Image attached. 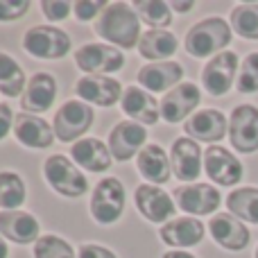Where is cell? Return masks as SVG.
Instances as JSON below:
<instances>
[{
  "mask_svg": "<svg viewBox=\"0 0 258 258\" xmlns=\"http://www.w3.org/2000/svg\"><path fill=\"white\" fill-rule=\"evenodd\" d=\"M23 48L36 59H61L71 50V36L59 27L36 25L25 32Z\"/></svg>",
  "mask_w": 258,
  "mask_h": 258,
  "instance_id": "3",
  "label": "cell"
},
{
  "mask_svg": "<svg viewBox=\"0 0 258 258\" xmlns=\"http://www.w3.org/2000/svg\"><path fill=\"white\" fill-rule=\"evenodd\" d=\"M41 9H43V14H45L48 21H63V18H68L73 5L71 3H54V0H43V3H41Z\"/></svg>",
  "mask_w": 258,
  "mask_h": 258,
  "instance_id": "36",
  "label": "cell"
},
{
  "mask_svg": "<svg viewBox=\"0 0 258 258\" xmlns=\"http://www.w3.org/2000/svg\"><path fill=\"white\" fill-rule=\"evenodd\" d=\"M120 107L132 120H138V125H154L159 120L161 107L156 104V100L152 98L147 91H143L141 86H127L122 91Z\"/></svg>",
  "mask_w": 258,
  "mask_h": 258,
  "instance_id": "22",
  "label": "cell"
},
{
  "mask_svg": "<svg viewBox=\"0 0 258 258\" xmlns=\"http://www.w3.org/2000/svg\"><path fill=\"white\" fill-rule=\"evenodd\" d=\"M204 238V224L195 218L170 220L161 229V240L170 247H192Z\"/></svg>",
  "mask_w": 258,
  "mask_h": 258,
  "instance_id": "26",
  "label": "cell"
},
{
  "mask_svg": "<svg viewBox=\"0 0 258 258\" xmlns=\"http://www.w3.org/2000/svg\"><path fill=\"white\" fill-rule=\"evenodd\" d=\"M231 30L242 39L258 41V3H242L233 7Z\"/></svg>",
  "mask_w": 258,
  "mask_h": 258,
  "instance_id": "30",
  "label": "cell"
},
{
  "mask_svg": "<svg viewBox=\"0 0 258 258\" xmlns=\"http://www.w3.org/2000/svg\"><path fill=\"white\" fill-rule=\"evenodd\" d=\"M229 43H231V25L220 16H211L195 23L186 34V50L195 59L224 52L222 48H227Z\"/></svg>",
  "mask_w": 258,
  "mask_h": 258,
  "instance_id": "2",
  "label": "cell"
},
{
  "mask_svg": "<svg viewBox=\"0 0 258 258\" xmlns=\"http://www.w3.org/2000/svg\"><path fill=\"white\" fill-rule=\"evenodd\" d=\"M43 174L45 181L63 197H82L86 192V188H89L86 177L63 154L50 156L43 165Z\"/></svg>",
  "mask_w": 258,
  "mask_h": 258,
  "instance_id": "4",
  "label": "cell"
},
{
  "mask_svg": "<svg viewBox=\"0 0 258 258\" xmlns=\"http://www.w3.org/2000/svg\"><path fill=\"white\" fill-rule=\"evenodd\" d=\"M14 127V116H12V109L7 104H0V141L9 134V129Z\"/></svg>",
  "mask_w": 258,
  "mask_h": 258,
  "instance_id": "39",
  "label": "cell"
},
{
  "mask_svg": "<svg viewBox=\"0 0 258 258\" xmlns=\"http://www.w3.org/2000/svg\"><path fill=\"white\" fill-rule=\"evenodd\" d=\"M145 138H147V134L143 125H138L134 120L118 122L111 129V134H109V152H111L113 159L129 161L132 156H138V152L145 147L143 145Z\"/></svg>",
  "mask_w": 258,
  "mask_h": 258,
  "instance_id": "13",
  "label": "cell"
},
{
  "mask_svg": "<svg viewBox=\"0 0 258 258\" xmlns=\"http://www.w3.org/2000/svg\"><path fill=\"white\" fill-rule=\"evenodd\" d=\"M14 134L25 147H34V150H45L54 143V129H50L45 120L25 111L14 116Z\"/></svg>",
  "mask_w": 258,
  "mask_h": 258,
  "instance_id": "20",
  "label": "cell"
},
{
  "mask_svg": "<svg viewBox=\"0 0 258 258\" xmlns=\"http://www.w3.org/2000/svg\"><path fill=\"white\" fill-rule=\"evenodd\" d=\"M75 63L89 75H107L122 68L125 57L118 48L104 43H84L75 52Z\"/></svg>",
  "mask_w": 258,
  "mask_h": 258,
  "instance_id": "9",
  "label": "cell"
},
{
  "mask_svg": "<svg viewBox=\"0 0 258 258\" xmlns=\"http://www.w3.org/2000/svg\"><path fill=\"white\" fill-rule=\"evenodd\" d=\"M204 170L218 186H236L245 172L240 161L220 145H211L204 152Z\"/></svg>",
  "mask_w": 258,
  "mask_h": 258,
  "instance_id": "10",
  "label": "cell"
},
{
  "mask_svg": "<svg viewBox=\"0 0 258 258\" xmlns=\"http://www.w3.org/2000/svg\"><path fill=\"white\" fill-rule=\"evenodd\" d=\"M134 202H136L138 211L143 218H147L150 222H165L168 218H172L174 213V202L165 190H161L154 183H143L134 192Z\"/></svg>",
  "mask_w": 258,
  "mask_h": 258,
  "instance_id": "14",
  "label": "cell"
},
{
  "mask_svg": "<svg viewBox=\"0 0 258 258\" xmlns=\"http://www.w3.org/2000/svg\"><path fill=\"white\" fill-rule=\"evenodd\" d=\"M71 156L77 165L89 172H104L111 168V152L98 138H82L71 147Z\"/></svg>",
  "mask_w": 258,
  "mask_h": 258,
  "instance_id": "25",
  "label": "cell"
},
{
  "mask_svg": "<svg viewBox=\"0 0 258 258\" xmlns=\"http://www.w3.org/2000/svg\"><path fill=\"white\" fill-rule=\"evenodd\" d=\"M183 77V68L177 61H161L150 63L138 71V84L141 89H147L150 93H161L168 91L170 86H179Z\"/></svg>",
  "mask_w": 258,
  "mask_h": 258,
  "instance_id": "21",
  "label": "cell"
},
{
  "mask_svg": "<svg viewBox=\"0 0 258 258\" xmlns=\"http://www.w3.org/2000/svg\"><path fill=\"white\" fill-rule=\"evenodd\" d=\"M229 141L240 154H251L258 150V107L240 104L229 118Z\"/></svg>",
  "mask_w": 258,
  "mask_h": 258,
  "instance_id": "6",
  "label": "cell"
},
{
  "mask_svg": "<svg viewBox=\"0 0 258 258\" xmlns=\"http://www.w3.org/2000/svg\"><path fill=\"white\" fill-rule=\"evenodd\" d=\"M107 7H109V5L104 3V0H98V3H84V0H80V3H73L75 16L80 18V21H91V18H95V14L104 12Z\"/></svg>",
  "mask_w": 258,
  "mask_h": 258,
  "instance_id": "37",
  "label": "cell"
},
{
  "mask_svg": "<svg viewBox=\"0 0 258 258\" xmlns=\"http://www.w3.org/2000/svg\"><path fill=\"white\" fill-rule=\"evenodd\" d=\"M163 258H195L192 254H188V251H168V254H163Z\"/></svg>",
  "mask_w": 258,
  "mask_h": 258,
  "instance_id": "41",
  "label": "cell"
},
{
  "mask_svg": "<svg viewBox=\"0 0 258 258\" xmlns=\"http://www.w3.org/2000/svg\"><path fill=\"white\" fill-rule=\"evenodd\" d=\"M125 211V188L118 179L109 177L95 186L91 197V215L100 224H113Z\"/></svg>",
  "mask_w": 258,
  "mask_h": 258,
  "instance_id": "5",
  "label": "cell"
},
{
  "mask_svg": "<svg viewBox=\"0 0 258 258\" xmlns=\"http://www.w3.org/2000/svg\"><path fill=\"white\" fill-rule=\"evenodd\" d=\"M7 254H9V249H7V245H5V240L0 238V258H7Z\"/></svg>",
  "mask_w": 258,
  "mask_h": 258,
  "instance_id": "42",
  "label": "cell"
},
{
  "mask_svg": "<svg viewBox=\"0 0 258 258\" xmlns=\"http://www.w3.org/2000/svg\"><path fill=\"white\" fill-rule=\"evenodd\" d=\"M25 73L23 68L14 61L9 54L0 52V93L7 98H16V95L25 93Z\"/></svg>",
  "mask_w": 258,
  "mask_h": 258,
  "instance_id": "29",
  "label": "cell"
},
{
  "mask_svg": "<svg viewBox=\"0 0 258 258\" xmlns=\"http://www.w3.org/2000/svg\"><path fill=\"white\" fill-rule=\"evenodd\" d=\"M170 7H172V9H177L179 14H188V12H190V9H192V3H172V5H170Z\"/></svg>",
  "mask_w": 258,
  "mask_h": 258,
  "instance_id": "40",
  "label": "cell"
},
{
  "mask_svg": "<svg viewBox=\"0 0 258 258\" xmlns=\"http://www.w3.org/2000/svg\"><path fill=\"white\" fill-rule=\"evenodd\" d=\"M170 168L181 181H195L202 172V150L192 138H177L170 150Z\"/></svg>",
  "mask_w": 258,
  "mask_h": 258,
  "instance_id": "16",
  "label": "cell"
},
{
  "mask_svg": "<svg viewBox=\"0 0 258 258\" xmlns=\"http://www.w3.org/2000/svg\"><path fill=\"white\" fill-rule=\"evenodd\" d=\"M54 95H57V82H54V77L48 75V73H36L27 82L21 104L25 109V113L34 116V113L48 111L50 104L54 102Z\"/></svg>",
  "mask_w": 258,
  "mask_h": 258,
  "instance_id": "19",
  "label": "cell"
},
{
  "mask_svg": "<svg viewBox=\"0 0 258 258\" xmlns=\"http://www.w3.org/2000/svg\"><path fill=\"white\" fill-rule=\"evenodd\" d=\"M30 9V3L27 0H0V21H16V18H23Z\"/></svg>",
  "mask_w": 258,
  "mask_h": 258,
  "instance_id": "35",
  "label": "cell"
},
{
  "mask_svg": "<svg viewBox=\"0 0 258 258\" xmlns=\"http://www.w3.org/2000/svg\"><path fill=\"white\" fill-rule=\"evenodd\" d=\"M25 202V183L16 172H0V209L16 211Z\"/></svg>",
  "mask_w": 258,
  "mask_h": 258,
  "instance_id": "32",
  "label": "cell"
},
{
  "mask_svg": "<svg viewBox=\"0 0 258 258\" xmlns=\"http://www.w3.org/2000/svg\"><path fill=\"white\" fill-rule=\"evenodd\" d=\"M136 168L147 181H152L154 186H163V183L170 181V174H172V168H170V156L163 152L161 145H145L136 156Z\"/></svg>",
  "mask_w": 258,
  "mask_h": 258,
  "instance_id": "24",
  "label": "cell"
},
{
  "mask_svg": "<svg viewBox=\"0 0 258 258\" xmlns=\"http://www.w3.org/2000/svg\"><path fill=\"white\" fill-rule=\"evenodd\" d=\"M0 236L18 245L39 240V222L25 211H3L0 213Z\"/></svg>",
  "mask_w": 258,
  "mask_h": 258,
  "instance_id": "23",
  "label": "cell"
},
{
  "mask_svg": "<svg viewBox=\"0 0 258 258\" xmlns=\"http://www.w3.org/2000/svg\"><path fill=\"white\" fill-rule=\"evenodd\" d=\"M200 100H202V93L195 84H190V82L179 84L163 95V100H161V104H159L161 116H163L165 122H179V120H183L188 113L195 111Z\"/></svg>",
  "mask_w": 258,
  "mask_h": 258,
  "instance_id": "17",
  "label": "cell"
},
{
  "mask_svg": "<svg viewBox=\"0 0 258 258\" xmlns=\"http://www.w3.org/2000/svg\"><path fill=\"white\" fill-rule=\"evenodd\" d=\"M34 258H75V251L59 236H41L34 242Z\"/></svg>",
  "mask_w": 258,
  "mask_h": 258,
  "instance_id": "33",
  "label": "cell"
},
{
  "mask_svg": "<svg viewBox=\"0 0 258 258\" xmlns=\"http://www.w3.org/2000/svg\"><path fill=\"white\" fill-rule=\"evenodd\" d=\"M183 132L195 141L218 143L229 132V120L218 109H204V111H197L195 116H190L183 122Z\"/></svg>",
  "mask_w": 258,
  "mask_h": 258,
  "instance_id": "15",
  "label": "cell"
},
{
  "mask_svg": "<svg viewBox=\"0 0 258 258\" xmlns=\"http://www.w3.org/2000/svg\"><path fill=\"white\" fill-rule=\"evenodd\" d=\"M236 89L240 91V93H245V95L258 93V52L247 54L245 61L240 63Z\"/></svg>",
  "mask_w": 258,
  "mask_h": 258,
  "instance_id": "34",
  "label": "cell"
},
{
  "mask_svg": "<svg viewBox=\"0 0 258 258\" xmlns=\"http://www.w3.org/2000/svg\"><path fill=\"white\" fill-rule=\"evenodd\" d=\"M77 258H118V256L100 245H82Z\"/></svg>",
  "mask_w": 258,
  "mask_h": 258,
  "instance_id": "38",
  "label": "cell"
},
{
  "mask_svg": "<svg viewBox=\"0 0 258 258\" xmlns=\"http://www.w3.org/2000/svg\"><path fill=\"white\" fill-rule=\"evenodd\" d=\"M138 52L150 61L168 59L177 52V36L168 30H147L138 41Z\"/></svg>",
  "mask_w": 258,
  "mask_h": 258,
  "instance_id": "27",
  "label": "cell"
},
{
  "mask_svg": "<svg viewBox=\"0 0 258 258\" xmlns=\"http://www.w3.org/2000/svg\"><path fill=\"white\" fill-rule=\"evenodd\" d=\"M209 231L213 240L229 251H242L251 240L249 229L231 213H215L209 222Z\"/></svg>",
  "mask_w": 258,
  "mask_h": 258,
  "instance_id": "11",
  "label": "cell"
},
{
  "mask_svg": "<svg viewBox=\"0 0 258 258\" xmlns=\"http://www.w3.org/2000/svg\"><path fill=\"white\" fill-rule=\"evenodd\" d=\"M136 14L141 21H145L150 27L154 30H163L172 23V12H170V5L163 0H136L134 3Z\"/></svg>",
  "mask_w": 258,
  "mask_h": 258,
  "instance_id": "31",
  "label": "cell"
},
{
  "mask_svg": "<svg viewBox=\"0 0 258 258\" xmlns=\"http://www.w3.org/2000/svg\"><path fill=\"white\" fill-rule=\"evenodd\" d=\"M75 91L82 100L100 104V107H113V104L120 102V98H122L120 82L111 80V77H104V75L82 77V80L77 82Z\"/></svg>",
  "mask_w": 258,
  "mask_h": 258,
  "instance_id": "18",
  "label": "cell"
},
{
  "mask_svg": "<svg viewBox=\"0 0 258 258\" xmlns=\"http://www.w3.org/2000/svg\"><path fill=\"white\" fill-rule=\"evenodd\" d=\"M100 39L118 45V48H134L141 41V23L138 14L127 3H111L98 18L95 25Z\"/></svg>",
  "mask_w": 258,
  "mask_h": 258,
  "instance_id": "1",
  "label": "cell"
},
{
  "mask_svg": "<svg viewBox=\"0 0 258 258\" xmlns=\"http://www.w3.org/2000/svg\"><path fill=\"white\" fill-rule=\"evenodd\" d=\"M227 209L240 222L258 224V188L245 186V188H238V190L229 192Z\"/></svg>",
  "mask_w": 258,
  "mask_h": 258,
  "instance_id": "28",
  "label": "cell"
},
{
  "mask_svg": "<svg viewBox=\"0 0 258 258\" xmlns=\"http://www.w3.org/2000/svg\"><path fill=\"white\" fill-rule=\"evenodd\" d=\"M93 125V109L80 100H68L57 113H54V136L63 143L84 136Z\"/></svg>",
  "mask_w": 258,
  "mask_h": 258,
  "instance_id": "8",
  "label": "cell"
},
{
  "mask_svg": "<svg viewBox=\"0 0 258 258\" xmlns=\"http://www.w3.org/2000/svg\"><path fill=\"white\" fill-rule=\"evenodd\" d=\"M240 71V63H238V54L231 52V50H224V52L215 54L209 63L202 71V84L209 91L211 95H227L231 91L233 82Z\"/></svg>",
  "mask_w": 258,
  "mask_h": 258,
  "instance_id": "7",
  "label": "cell"
},
{
  "mask_svg": "<svg viewBox=\"0 0 258 258\" xmlns=\"http://www.w3.org/2000/svg\"><path fill=\"white\" fill-rule=\"evenodd\" d=\"M254 258H258V247H256V254H254Z\"/></svg>",
  "mask_w": 258,
  "mask_h": 258,
  "instance_id": "43",
  "label": "cell"
},
{
  "mask_svg": "<svg viewBox=\"0 0 258 258\" xmlns=\"http://www.w3.org/2000/svg\"><path fill=\"white\" fill-rule=\"evenodd\" d=\"M174 200H177V206L181 211L190 215H209L213 211H218L220 197L218 188L209 186V183H190V186H181L174 190Z\"/></svg>",
  "mask_w": 258,
  "mask_h": 258,
  "instance_id": "12",
  "label": "cell"
}]
</instances>
